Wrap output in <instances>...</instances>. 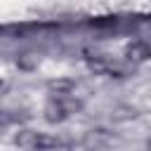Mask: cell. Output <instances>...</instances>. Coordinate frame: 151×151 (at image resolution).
Listing matches in <instances>:
<instances>
[{"label":"cell","mask_w":151,"mask_h":151,"mask_svg":"<svg viewBox=\"0 0 151 151\" xmlns=\"http://www.w3.org/2000/svg\"><path fill=\"white\" fill-rule=\"evenodd\" d=\"M83 106L80 99H76V94L68 92H52L47 104H45V120L47 123H61L66 120L71 113H76Z\"/></svg>","instance_id":"6da1fadb"},{"label":"cell","mask_w":151,"mask_h":151,"mask_svg":"<svg viewBox=\"0 0 151 151\" xmlns=\"http://www.w3.org/2000/svg\"><path fill=\"white\" fill-rule=\"evenodd\" d=\"M14 144L21 151H52L59 149L64 142L59 137H52L47 132H38V130H19L14 134Z\"/></svg>","instance_id":"7a4b0ae2"},{"label":"cell","mask_w":151,"mask_h":151,"mask_svg":"<svg viewBox=\"0 0 151 151\" xmlns=\"http://www.w3.org/2000/svg\"><path fill=\"white\" fill-rule=\"evenodd\" d=\"M85 61H87V66H90L94 73H101V76L125 78V76H130V71H134L132 64L116 61V59L109 57V54H92V52H85Z\"/></svg>","instance_id":"3957f363"}]
</instances>
